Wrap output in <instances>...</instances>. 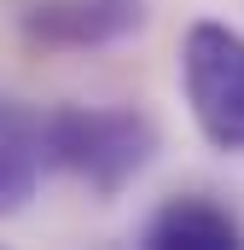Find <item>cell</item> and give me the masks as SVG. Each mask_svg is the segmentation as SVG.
Listing matches in <instances>:
<instances>
[{"instance_id":"obj_3","label":"cell","mask_w":244,"mask_h":250,"mask_svg":"<svg viewBox=\"0 0 244 250\" xmlns=\"http://www.w3.org/2000/svg\"><path fill=\"white\" fill-rule=\"evenodd\" d=\"M145 0H35L23 12V35L35 47H59V53H87V47H111L145 29Z\"/></svg>"},{"instance_id":"obj_1","label":"cell","mask_w":244,"mask_h":250,"mask_svg":"<svg viewBox=\"0 0 244 250\" xmlns=\"http://www.w3.org/2000/svg\"><path fill=\"white\" fill-rule=\"evenodd\" d=\"M47 169L76 175L87 192L117 198L157 157V123L134 105H53L41 111Z\"/></svg>"},{"instance_id":"obj_4","label":"cell","mask_w":244,"mask_h":250,"mask_svg":"<svg viewBox=\"0 0 244 250\" xmlns=\"http://www.w3.org/2000/svg\"><path fill=\"white\" fill-rule=\"evenodd\" d=\"M151 250H239L244 227L227 204H215L209 192H181V198H163L157 215L145 221L140 233Z\"/></svg>"},{"instance_id":"obj_2","label":"cell","mask_w":244,"mask_h":250,"mask_svg":"<svg viewBox=\"0 0 244 250\" xmlns=\"http://www.w3.org/2000/svg\"><path fill=\"white\" fill-rule=\"evenodd\" d=\"M181 93L198 134L244 157V35L221 18H198L181 35Z\"/></svg>"},{"instance_id":"obj_5","label":"cell","mask_w":244,"mask_h":250,"mask_svg":"<svg viewBox=\"0 0 244 250\" xmlns=\"http://www.w3.org/2000/svg\"><path fill=\"white\" fill-rule=\"evenodd\" d=\"M47 175V140H41V111L0 99V221L29 209Z\"/></svg>"}]
</instances>
